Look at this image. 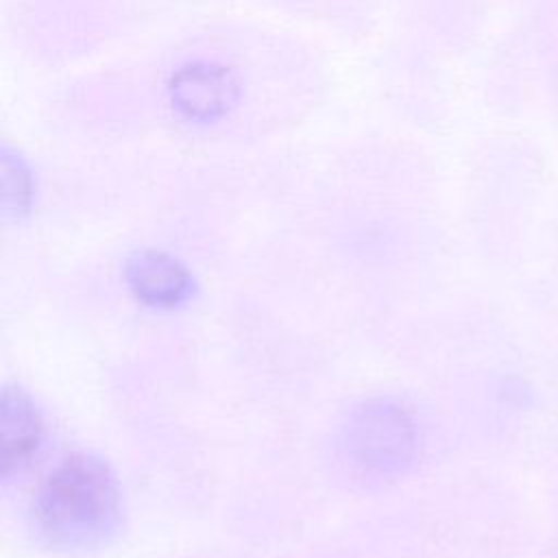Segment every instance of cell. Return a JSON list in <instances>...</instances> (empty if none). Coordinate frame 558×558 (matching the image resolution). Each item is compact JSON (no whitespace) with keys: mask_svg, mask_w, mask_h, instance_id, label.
Segmentation results:
<instances>
[{"mask_svg":"<svg viewBox=\"0 0 558 558\" xmlns=\"http://www.w3.org/2000/svg\"><path fill=\"white\" fill-rule=\"evenodd\" d=\"M124 279L135 299L148 307H177L192 294L190 270L163 251H137L124 266Z\"/></svg>","mask_w":558,"mask_h":558,"instance_id":"4","label":"cell"},{"mask_svg":"<svg viewBox=\"0 0 558 558\" xmlns=\"http://www.w3.org/2000/svg\"><path fill=\"white\" fill-rule=\"evenodd\" d=\"M44 423L33 399L20 388L2 397V471L4 477L24 471L41 447Z\"/></svg>","mask_w":558,"mask_h":558,"instance_id":"5","label":"cell"},{"mask_svg":"<svg viewBox=\"0 0 558 558\" xmlns=\"http://www.w3.org/2000/svg\"><path fill=\"white\" fill-rule=\"evenodd\" d=\"M172 107L190 122H214L227 116L240 96L235 74L214 61H190L168 83Z\"/></svg>","mask_w":558,"mask_h":558,"instance_id":"3","label":"cell"},{"mask_svg":"<svg viewBox=\"0 0 558 558\" xmlns=\"http://www.w3.org/2000/svg\"><path fill=\"white\" fill-rule=\"evenodd\" d=\"M416 434L408 412L390 401L364 403L349 425V453L366 471L388 473L403 466L414 451Z\"/></svg>","mask_w":558,"mask_h":558,"instance_id":"2","label":"cell"},{"mask_svg":"<svg viewBox=\"0 0 558 558\" xmlns=\"http://www.w3.org/2000/svg\"><path fill=\"white\" fill-rule=\"evenodd\" d=\"M39 536L59 549L102 543L120 521V488L111 469L85 453L59 462L33 499Z\"/></svg>","mask_w":558,"mask_h":558,"instance_id":"1","label":"cell"},{"mask_svg":"<svg viewBox=\"0 0 558 558\" xmlns=\"http://www.w3.org/2000/svg\"><path fill=\"white\" fill-rule=\"evenodd\" d=\"M31 198V177L17 161L11 166V161H4V201L7 207H13L15 211H22L28 205Z\"/></svg>","mask_w":558,"mask_h":558,"instance_id":"6","label":"cell"}]
</instances>
